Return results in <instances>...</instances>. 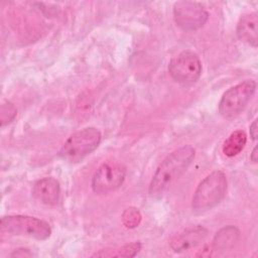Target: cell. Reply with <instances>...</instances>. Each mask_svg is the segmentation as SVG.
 <instances>
[{
  "label": "cell",
  "instance_id": "obj_11",
  "mask_svg": "<svg viewBox=\"0 0 258 258\" xmlns=\"http://www.w3.org/2000/svg\"><path fill=\"white\" fill-rule=\"evenodd\" d=\"M257 23L256 12L243 15L237 24V35L239 39L253 47H257Z\"/></svg>",
  "mask_w": 258,
  "mask_h": 258
},
{
  "label": "cell",
  "instance_id": "obj_9",
  "mask_svg": "<svg viewBox=\"0 0 258 258\" xmlns=\"http://www.w3.org/2000/svg\"><path fill=\"white\" fill-rule=\"evenodd\" d=\"M208 236V230L203 226L188 228L173 236L169 242L174 252H183L200 245Z\"/></svg>",
  "mask_w": 258,
  "mask_h": 258
},
{
  "label": "cell",
  "instance_id": "obj_5",
  "mask_svg": "<svg viewBox=\"0 0 258 258\" xmlns=\"http://www.w3.org/2000/svg\"><path fill=\"white\" fill-rule=\"evenodd\" d=\"M256 90V83L253 80H246L231 87L221 98L219 112L226 119H233L238 116L252 99Z\"/></svg>",
  "mask_w": 258,
  "mask_h": 258
},
{
  "label": "cell",
  "instance_id": "obj_3",
  "mask_svg": "<svg viewBox=\"0 0 258 258\" xmlns=\"http://www.w3.org/2000/svg\"><path fill=\"white\" fill-rule=\"evenodd\" d=\"M101 139V132L97 128L81 129L68 138L61 146L58 156L68 162H79L99 146Z\"/></svg>",
  "mask_w": 258,
  "mask_h": 258
},
{
  "label": "cell",
  "instance_id": "obj_18",
  "mask_svg": "<svg viewBox=\"0 0 258 258\" xmlns=\"http://www.w3.org/2000/svg\"><path fill=\"white\" fill-rule=\"evenodd\" d=\"M250 135L253 140L257 138V120H254L253 123L250 125Z\"/></svg>",
  "mask_w": 258,
  "mask_h": 258
},
{
  "label": "cell",
  "instance_id": "obj_15",
  "mask_svg": "<svg viewBox=\"0 0 258 258\" xmlns=\"http://www.w3.org/2000/svg\"><path fill=\"white\" fill-rule=\"evenodd\" d=\"M122 222L126 228L134 229L141 222V214L138 209L130 207L126 209L122 214Z\"/></svg>",
  "mask_w": 258,
  "mask_h": 258
},
{
  "label": "cell",
  "instance_id": "obj_4",
  "mask_svg": "<svg viewBox=\"0 0 258 258\" xmlns=\"http://www.w3.org/2000/svg\"><path fill=\"white\" fill-rule=\"evenodd\" d=\"M0 229L2 233L25 236L36 240H46L51 235V228L47 222L25 215H10L2 217Z\"/></svg>",
  "mask_w": 258,
  "mask_h": 258
},
{
  "label": "cell",
  "instance_id": "obj_6",
  "mask_svg": "<svg viewBox=\"0 0 258 258\" xmlns=\"http://www.w3.org/2000/svg\"><path fill=\"white\" fill-rule=\"evenodd\" d=\"M168 73L179 84H192L199 80L202 74V62L197 53L183 50L170 60Z\"/></svg>",
  "mask_w": 258,
  "mask_h": 258
},
{
  "label": "cell",
  "instance_id": "obj_13",
  "mask_svg": "<svg viewBox=\"0 0 258 258\" xmlns=\"http://www.w3.org/2000/svg\"><path fill=\"white\" fill-rule=\"evenodd\" d=\"M141 250V244L139 242H133L121 247L105 248L94 253L92 257H134Z\"/></svg>",
  "mask_w": 258,
  "mask_h": 258
},
{
  "label": "cell",
  "instance_id": "obj_10",
  "mask_svg": "<svg viewBox=\"0 0 258 258\" xmlns=\"http://www.w3.org/2000/svg\"><path fill=\"white\" fill-rule=\"evenodd\" d=\"M32 195L38 202L44 205H55L60 196L59 183L53 177H43L35 182Z\"/></svg>",
  "mask_w": 258,
  "mask_h": 258
},
{
  "label": "cell",
  "instance_id": "obj_17",
  "mask_svg": "<svg viewBox=\"0 0 258 258\" xmlns=\"http://www.w3.org/2000/svg\"><path fill=\"white\" fill-rule=\"evenodd\" d=\"M33 253L27 249V248H18L15 249L11 254L10 257H19V258H25V257H32Z\"/></svg>",
  "mask_w": 258,
  "mask_h": 258
},
{
  "label": "cell",
  "instance_id": "obj_7",
  "mask_svg": "<svg viewBox=\"0 0 258 258\" xmlns=\"http://www.w3.org/2000/svg\"><path fill=\"white\" fill-rule=\"evenodd\" d=\"M125 175L126 168L121 162L108 160L95 172L92 179V188L99 195L114 191L123 183Z\"/></svg>",
  "mask_w": 258,
  "mask_h": 258
},
{
  "label": "cell",
  "instance_id": "obj_2",
  "mask_svg": "<svg viewBox=\"0 0 258 258\" xmlns=\"http://www.w3.org/2000/svg\"><path fill=\"white\" fill-rule=\"evenodd\" d=\"M227 191V177L221 170H214L208 174L195 190L191 209L194 213L202 214L214 209L225 198Z\"/></svg>",
  "mask_w": 258,
  "mask_h": 258
},
{
  "label": "cell",
  "instance_id": "obj_1",
  "mask_svg": "<svg viewBox=\"0 0 258 258\" xmlns=\"http://www.w3.org/2000/svg\"><path fill=\"white\" fill-rule=\"evenodd\" d=\"M195 148L183 145L171 152L159 164L149 184L151 196H160L166 191L187 169L195 158Z\"/></svg>",
  "mask_w": 258,
  "mask_h": 258
},
{
  "label": "cell",
  "instance_id": "obj_8",
  "mask_svg": "<svg viewBox=\"0 0 258 258\" xmlns=\"http://www.w3.org/2000/svg\"><path fill=\"white\" fill-rule=\"evenodd\" d=\"M209 17L206 9L198 2L178 1L173 6V18L183 30H197L205 25Z\"/></svg>",
  "mask_w": 258,
  "mask_h": 258
},
{
  "label": "cell",
  "instance_id": "obj_12",
  "mask_svg": "<svg viewBox=\"0 0 258 258\" xmlns=\"http://www.w3.org/2000/svg\"><path fill=\"white\" fill-rule=\"evenodd\" d=\"M240 236V231L237 227L229 225L222 228L213 239V247L217 251H226L231 249Z\"/></svg>",
  "mask_w": 258,
  "mask_h": 258
},
{
  "label": "cell",
  "instance_id": "obj_19",
  "mask_svg": "<svg viewBox=\"0 0 258 258\" xmlns=\"http://www.w3.org/2000/svg\"><path fill=\"white\" fill-rule=\"evenodd\" d=\"M250 159L253 161V162H257V159H258V153H257V146H255L252 150V153L250 155Z\"/></svg>",
  "mask_w": 258,
  "mask_h": 258
},
{
  "label": "cell",
  "instance_id": "obj_14",
  "mask_svg": "<svg viewBox=\"0 0 258 258\" xmlns=\"http://www.w3.org/2000/svg\"><path fill=\"white\" fill-rule=\"evenodd\" d=\"M247 142V135L243 130H236L230 134L223 144V153L228 157L239 154Z\"/></svg>",
  "mask_w": 258,
  "mask_h": 258
},
{
  "label": "cell",
  "instance_id": "obj_16",
  "mask_svg": "<svg viewBox=\"0 0 258 258\" xmlns=\"http://www.w3.org/2000/svg\"><path fill=\"white\" fill-rule=\"evenodd\" d=\"M17 110L14 107V105L10 102H5L1 106L0 111V118H1V125L5 126L6 124H9L14 120L16 117Z\"/></svg>",
  "mask_w": 258,
  "mask_h": 258
}]
</instances>
